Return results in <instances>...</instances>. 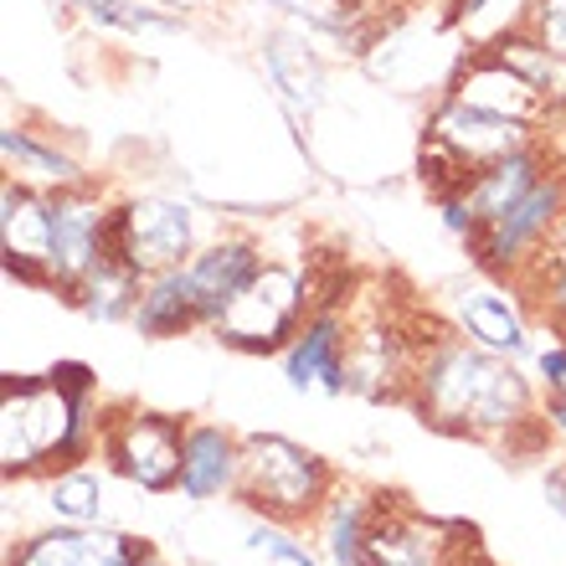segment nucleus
I'll use <instances>...</instances> for the list:
<instances>
[{
  "label": "nucleus",
  "instance_id": "nucleus-17",
  "mask_svg": "<svg viewBox=\"0 0 566 566\" xmlns=\"http://www.w3.org/2000/svg\"><path fill=\"white\" fill-rule=\"evenodd\" d=\"M242 479V438H232L217 422H191L186 432V469H180V494L186 500H217L238 494Z\"/></svg>",
  "mask_w": 566,
  "mask_h": 566
},
{
  "label": "nucleus",
  "instance_id": "nucleus-24",
  "mask_svg": "<svg viewBox=\"0 0 566 566\" xmlns=\"http://www.w3.org/2000/svg\"><path fill=\"white\" fill-rule=\"evenodd\" d=\"M46 505H52V515L62 525H93L104 515V479L93 474V469H83V463H73V469L52 474Z\"/></svg>",
  "mask_w": 566,
  "mask_h": 566
},
{
  "label": "nucleus",
  "instance_id": "nucleus-2",
  "mask_svg": "<svg viewBox=\"0 0 566 566\" xmlns=\"http://www.w3.org/2000/svg\"><path fill=\"white\" fill-rule=\"evenodd\" d=\"M98 453L88 366H52L31 381H0V469L15 474H62Z\"/></svg>",
  "mask_w": 566,
  "mask_h": 566
},
{
  "label": "nucleus",
  "instance_id": "nucleus-15",
  "mask_svg": "<svg viewBox=\"0 0 566 566\" xmlns=\"http://www.w3.org/2000/svg\"><path fill=\"white\" fill-rule=\"evenodd\" d=\"M552 165H556V155H552V145H546V139L515 149V155H505V160L484 165V170L463 186V201H469V217H474V232L484 222H494L500 211L515 207V201H521V196L531 191V186H536ZM474 232H469V238H474Z\"/></svg>",
  "mask_w": 566,
  "mask_h": 566
},
{
  "label": "nucleus",
  "instance_id": "nucleus-16",
  "mask_svg": "<svg viewBox=\"0 0 566 566\" xmlns=\"http://www.w3.org/2000/svg\"><path fill=\"white\" fill-rule=\"evenodd\" d=\"M263 263H269V258L258 253L253 238H222V242H211V248H196V258L186 263V269H191L196 294H201V310H207V329L217 325V319L227 314V304L258 279Z\"/></svg>",
  "mask_w": 566,
  "mask_h": 566
},
{
  "label": "nucleus",
  "instance_id": "nucleus-9",
  "mask_svg": "<svg viewBox=\"0 0 566 566\" xmlns=\"http://www.w3.org/2000/svg\"><path fill=\"white\" fill-rule=\"evenodd\" d=\"M108 222L114 207L98 196L93 180L52 191V294L73 298L88 269L108 253Z\"/></svg>",
  "mask_w": 566,
  "mask_h": 566
},
{
  "label": "nucleus",
  "instance_id": "nucleus-20",
  "mask_svg": "<svg viewBox=\"0 0 566 566\" xmlns=\"http://www.w3.org/2000/svg\"><path fill=\"white\" fill-rule=\"evenodd\" d=\"M139 294H145V273L129 269L119 253H104L88 269V279L73 289V298H67V304H77L88 319L114 325V319H135Z\"/></svg>",
  "mask_w": 566,
  "mask_h": 566
},
{
  "label": "nucleus",
  "instance_id": "nucleus-19",
  "mask_svg": "<svg viewBox=\"0 0 566 566\" xmlns=\"http://www.w3.org/2000/svg\"><path fill=\"white\" fill-rule=\"evenodd\" d=\"M381 500H387V490H360V484H335L329 490L314 525H319V552L335 566H360V546H366V531H371Z\"/></svg>",
  "mask_w": 566,
  "mask_h": 566
},
{
  "label": "nucleus",
  "instance_id": "nucleus-3",
  "mask_svg": "<svg viewBox=\"0 0 566 566\" xmlns=\"http://www.w3.org/2000/svg\"><path fill=\"white\" fill-rule=\"evenodd\" d=\"M340 479L314 448L283 438V432H253L242 438V479H238V500L253 515L273 525H298L314 521L325 510L329 490Z\"/></svg>",
  "mask_w": 566,
  "mask_h": 566
},
{
  "label": "nucleus",
  "instance_id": "nucleus-5",
  "mask_svg": "<svg viewBox=\"0 0 566 566\" xmlns=\"http://www.w3.org/2000/svg\"><path fill=\"white\" fill-rule=\"evenodd\" d=\"M562 217H566V165H552L515 207L479 227L469 238V253H474V263L490 279L521 283L525 273L536 269V258L546 253V242L562 227Z\"/></svg>",
  "mask_w": 566,
  "mask_h": 566
},
{
  "label": "nucleus",
  "instance_id": "nucleus-6",
  "mask_svg": "<svg viewBox=\"0 0 566 566\" xmlns=\"http://www.w3.org/2000/svg\"><path fill=\"white\" fill-rule=\"evenodd\" d=\"M186 432L191 422L155 407H114L98 422V453L114 474L139 484L145 494H170L180 490V469H186Z\"/></svg>",
  "mask_w": 566,
  "mask_h": 566
},
{
  "label": "nucleus",
  "instance_id": "nucleus-27",
  "mask_svg": "<svg viewBox=\"0 0 566 566\" xmlns=\"http://www.w3.org/2000/svg\"><path fill=\"white\" fill-rule=\"evenodd\" d=\"M88 15L93 27H114V31H155V27H176L165 11L155 6H139V0H67Z\"/></svg>",
  "mask_w": 566,
  "mask_h": 566
},
{
  "label": "nucleus",
  "instance_id": "nucleus-12",
  "mask_svg": "<svg viewBox=\"0 0 566 566\" xmlns=\"http://www.w3.org/2000/svg\"><path fill=\"white\" fill-rule=\"evenodd\" d=\"M345 335H350V314L335 298H319L310 310V319L298 325V335L283 350V376L294 391H329L340 397L350 391L345 376Z\"/></svg>",
  "mask_w": 566,
  "mask_h": 566
},
{
  "label": "nucleus",
  "instance_id": "nucleus-33",
  "mask_svg": "<svg viewBox=\"0 0 566 566\" xmlns=\"http://www.w3.org/2000/svg\"><path fill=\"white\" fill-rule=\"evenodd\" d=\"M546 500H552V510L566 521V463H556L552 474H546Z\"/></svg>",
  "mask_w": 566,
  "mask_h": 566
},
{
  "label": "nucleus",
  "instance_id": "nucleus-32",
  "mask_svg": "<svg viewBox=\"0 0 566 566\" xmlns=\"http://www.w3.org/2000/svg\"><path fill=\"white\" fill-rule=\"evenodd\" d=\"M552 263H566V217H562V227L552 232V242H546V253L536 258V269H552ZM536 269H531V273H536ZM531 273H525V279H531Z\"/></svg>",
  "mask_w": 566,
  "mask_h": 566
},
{
  "label": "nucleus",
  "instance_id": "nucleus-7",
  "mask_svg": "<svg viewBox=\"0 0 566 566\" xmlns=\"http://www.w3.org/2000/svg\"><path fill=\"white\" fill-rule=\"evenodd\" d=\"M360 566H490L479 552L474 531L448 521H432L422 510H412L402 494L381 500L366 546H360Z\"/></svg>",
  "mask_w": 566,
  "mask_h": 566
},
{
  "label": "nucleus",
  "instance_id": "nucleus-25",
  "mask_svg": "<svg viewBox=\"0 0 566 566\" xmlns=\"http://www.w3.org/2000/svg\"><path fill=\"white\" fill-rule=\"evenodd\" d=\"M525 298V310L541 329L552 335H566V263H552V269H536L531 279L515 283Z\"/></svg>",
  "mask_w": 566,
  "mask_h": 566
},
{
  "label": "nucleus",
  "instance_id": "nucleus-31",
  "mask_svg": "<svg viewBox=\"0 0 566 566\" xmlns=\"http://www.w3.org/2000/svg\"><path fill=\"white\" fill-rule=\"evenodd\" d=\"M552 335V329H546ZM536 371H541V387H546V397H556V391H566V335H552V340L536 350Z\"/></svg>",
  "mask_w": 566,
  "mask_h": 566
},
{
  "label": "nucleus",
  "instance_id": "nucleus-8",
  "mask_svg": "<svg viewBox=\"0 0 566 566\" xmlns=\"http://www.w3.org/2000/svg\"><path fill=\"white\" fill-rule=\"evenodd\" d=\"M108 253H119L145 279L165 269H186L196 258V211L186 201H176V196H129V201H114Z\"/></svg>",
  "mask_w": 566,
  "mask_h": 566
},
{
  "label": "nucleus",
  "instance_id": "nucleus-18",
  "mask_svg": "<svg viewBox=\"0 0 566 566\" xmlns=\"http://www.w3.org/2000/svg\"><path fill=\"white\" fill-rule=\"evenodd\" d=\"M207 325V310H201V294H196L191 269H165L145 279V294H139L135 310V329L145 340H170V335H186V329Z\"/></svg>",
  "mask_w": 566,
  "mask_h": 566
},
{
  "label": "nucleus",
  "instance_id": "nucleus-4",
  "mask_svg": "<svg viewBox=\"0 0 566 566\" xmlns=\"http://www.w3.org/2000/svg\"><path fill=\"white\" fill-rule=\"evenodd\" d=\"M314 304L319 298H314L310 273L294 269V263H263L258 279L211 325V335L232 350H248V356H273V350H289V340L310 319Z\"/></svg>",
  "mask_w": 566,
  "mask_h": 566
},
{
  "label": "nucleus",
  "instance_id": "nucleus-29",
  "mask_svg": "<svg viewBox=\"0 0 566 566\" xmlns=\"http://www.w3.org/2000/svg\"><path fill=\"white\" fill-rule=\"evenodd\" d=\"M521 27L531 31L541 46H552L556 57H566V0H531L521 15Z\"/></svg>",
  "mask_w": 566,
  "mask_h": 566
},
{
  "label": "nucleus",
  "instance_id": "nucleus-23",
  "mask_svg": "<svg viewBox=\"0 0 566 566\" xmlns=\"http://www.w3.org/2000/svg\"><path fill=\"white\" fill-rule=\"evenodd\" d=\"M263 62H269V77L279 98L294 114H314L319 98H325V73H319V57H314L310 42H289V36H273L263 46Z\"/></svg>",
  "mask_w": 566,
  "mask_h": 566
},
{
  "label": "nucleus",
  "instance_id": "nucleus-10",
  "mask_svg": "<svg viewBox=\"0 0 566 566\" xmlns=\"http://www.w3.org/2000/svg\"><path fill=\"white\" fill-rule=\"evenodd\" d=\"M428 139L443 145L469 170H484V165L505 160L515 149L536 145L541 129L521 119H505V114H490V108H474V104H463V98H443L428 119Z\"/></svg>",
  "mask_w": 566,
  "mask_h": 566
},
{
  "label": "nucleus",
  "instance_id": "nucleus-13",
  "mask_svg": "<svg viewBox=\"0 0 566 566\" xmlns=\"http://www.w3.org/2000/svg\"><path fill=\"white\" fill-rule=\"evenodd\" d=\"M448 98H463V104L474 108H490V114H505V119H521V124H552L546 104H541V93L525 83L515 67H510L490 42L474 46V57L459 62V73L448 83Z\"/></svg>",
  "mask_w": 566,
  "mask_h": 566
},
{
  "label": "nucleus",
  "instance_id": "nucleus-22",
  "mask_svg": "<svg viewBox=\"0 0 566 566\" xmlns=\"http://www.w3.org/2000/svg\"><path fill=\"white\" fill-rule=\"evenodd\" d=\"M0 155H6V170H11V180H21V186H36V191H67V186H83V170H77L73 155H62L57 145H42L36 135H27V129H6L0 135Z\"/></svg>",
  "mask_w": 566,
  "mask_h": 566
},
{
  "label": "nucleus",
  "instance_id": "nucleus-21",
  "mask_svg": "<svg viewBox=\"0 0 566 566\" xmlns=\"http://www.w3.org/2000/svg\"><path fill=\"white\" fill-rule=\"evenodd\" d=\"M490 46L510 62V67H515V73L525 77V83H531V88L541 93L546 114H552V119H562V114H566V57H556L552 46H541L525 27L494 31Z\"/></svg>",
  "mask_w": 566,
  "mask_h": 566
},
{
  "label": "nucleus",
  "instance_id": "nucleus-26",
  "mask_svg": "<svg viewBox=\"0 0 566 566\" xmlns=\"http://www.w3.org/2000/svg\"><path fill=\"white\" fill-rule=\"evenodd\" d=\"M83 546H88V525H57V531L21 541L11 566H83Z\"/></svg>",
  "mask_w": 566,
  "mask_h": 566
},
{
  "label": "nucleus",
  "instance_id": "nucleus-34",
  "mask_svg": "<svg viewBox=\"0 0 566 566\" xmlns=\"http://www.w3.org/2000/svg\"><path fill=\"white\" fill-rule=\"evenodd\" d=\"M541 412H546V428H556V432L566 438V391L546 397V402H541Z\"/></svg>",
  "mask_w": 566,
  "mask_h": 566
},
{
  "label": "nucleus",
  "instance_id": "nucleus-28",
  "mask_svg": "<svg viewBox=\"0 0 566 566\" xmlns=\"http://www.w3.org/2000/svg\"><path fill=\"white\" fill-rule=\"evenodd\" d=\"M149 556L145 541L124 536V531H93L88 525V546H83V566H139Z\"/></svg>",
  "mask_w": 566,
  "mask_h": 566
},
{
  "label": "nucleus",
  "instance_id": "nucleus-30",
  "mask_svg": "<svg viewBox=\"0 0 566 566\" xmlns=\"http://www.w3.org/2000/svg\"><path fill=\"white\" fill-rule=\"evenodd\" d=\"M248 546H253L258 556H269V562H289V566H314V562H310V552H304V546H298V541L289 536V525H273V521L253 525V536H248Z\"/></svg>",
  "mask_w": 566,
  "mask_h": 566
},
{
  "label": "nucleus",
  "instance_id": "nucleus-1",
  "mask_svg": "<svg viewBox=\"0 0 566 566\" xmlns=\"http://www.w3.org/2000/svg\"><path fill=\"white\" fill-rule=\"evenodd\" d=\"M407 407L438 432L505 448L536 443L541 422H546L536 387L525 381L515 356H494L469 335H459V325H443L422 345Z\"/></svg>",
  "mask_w": 566,
  "mask_h": 566
},
{
  "label": "nucleus",
  "instance_id": "nucleus-14",
  "mask_svg": "<svg viewBox=\"0 0 566 566\" xmlns=\"http://www.w3.org/2000/svg\"><path fill=\"white\" fill-rule=\"evenodd\" d=\"M453 325L459 335H469L474 345L494 350V356H515L521 360L531 350V310H525L521 289H494V283H469L453 294Z\"/></svg>",
  "mask_w": 566,
  "mask_h": 566
},
{
  "label": "nucleus",
  "instance_id": "nucleus-35",
  "mask_svg": "<svg viewBox=\"0 0 566 566\" xmlns=\"http://www.w3.org/2000/svg\"><path fill=\"white\" fill-rule=\"evenodd\" d=\"M139 566H165V562H160V556H155V552H149V556H145V562H139Z\"/></svg>",
  "mask_w": 566,
  "mask_h": 566
},
{
  "label": "nucleus",
  "instance_id": "nucleus-11",
  "mask_svg": "<svg viewBox=\"0 0 566 566\" xmlns=\"http://www.w3.org/2000/svg\"><path fill=\"white\" fill-rule=\"evenodd\" d=\"M0 232H6V273L15 283H27V289L52 294V191L6 180Z\"/></svg>",
  "mask_w": 566,
  "mask_h": 566
}]
</instances>
